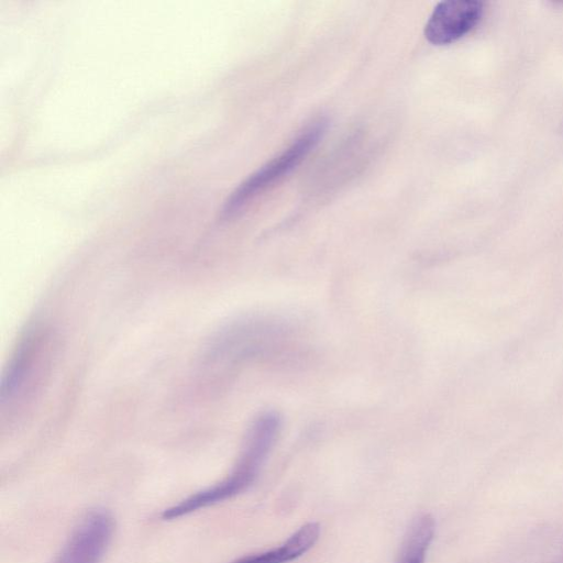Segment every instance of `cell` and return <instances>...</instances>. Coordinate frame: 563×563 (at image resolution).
I'll return each instance as SVG.
<instances>
[{
  "instance_id": "obj_6",
  "label": "cell",
  "mask_w": 563,
  "mask_h": 563,
  "mask_svg": "<svg viewBox=\"0 0 563 563\" xmlns=\"http://www.w3.org/2000/svg\"><path fill=\"white\" fill-rule=\"evenodd\" d=\"M435 530L434 519L423 514L408 528L395 563H424Z\"/></svg>"
},
{
  "instance_id": "obj_2",
  "label": "cell",
  "mask_w": 563,
  "mask_h": 563,
  "mask_svg": "<svg viewBox=\"0 0 563 563\" xmlns=\"http://www.w3.org/2000/svg\"><path fill=\"white\" fill-rule=\"evenodd\" d=\"M325 129L323 121L308 126L286 150L251 175L232 194L224 207V214L236 212L246 201L291 172L318 144Z\"/></svg>"
},
{
  "instance_id": "obj_4",
  "label": "cell",
  "mask_w": 563,
  "mask_h": 563,
  "mask_svg": "<svg viewBox=\"0 0 563 563\" xmlns=\"http://www.w3.org/2000/svg\"><path fill=\"white\" fill-rule=\"evenodd\" d=\"M483 8V2L477 0L439 2L426 23V38L434 45H445L460 40L479 22Z\"/></svg>"
},
{
  "instance_id": "obj_1",
  "label": "cell",
  "mask_w": 563,
  "mask_h": 563,
  "mask_svg": "<svg viewBox=\"0 0 563 563\" xmlns=\"http://www.w3.org/2000/svg\"><path fill=\"white\" fill-rule=\"evenodd\" d=\"M278 428L279 422L276 416L271 413L262 416L253 424L241 457L231 474L223 481L166 508L162 512V518L173 520L222 503L246 490L254 482L273 446Z\"/></svg>"
},
{
  "instance_id": "obj_3",
  "label": "cell",
  "mask_w": 563,
  "mask_h": 563,
  "mask_svg": "<svg viewBox=\"0 0 563 563\" xmlns=\"http://www.w3.org/2000/svg\"><path fill=\"white\" fill-rule=\"evenodd\" d=\"M114 522L104 509L87 512L52 563H101L112 540Z\"/></svg>"
},
{
  "instance_id": "obj_5",
  "label": "cell",
  "mask_w": 563,
  "mask_h": 563,
  "mask_svg": "<svg viewBox=\"0 0 563 563\" xmlns=\"http://www.w3.org/2000/svg\"><path fill=\"white\" fill-rule=\"evenodd\" d=\"M319 536V523L308 522L301 526L279 547L265 552L245 555L232 563H288L313 548Z\"/></svg>"
}]
</instances>
